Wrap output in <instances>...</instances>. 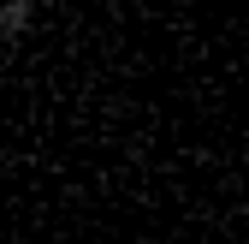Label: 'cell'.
<instances>
[{
  "mask_svg": "<svg viewBox=\"0 0 249 244\" xmlns=\"http://www.w3.org/2000/svg\"><path fill=\"white\" fill-rule=\"evenodd\" d=\"M48 0H0V42H24Z\"/></svg>",
  "mask_w": 249,
  "mask_h": 244,
  "instance_id": "1",
  "label": "cell"
}]
</instances>
